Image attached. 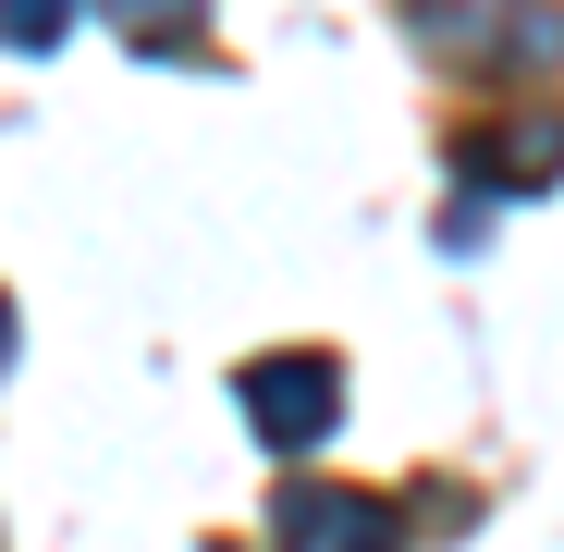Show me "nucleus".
Segmentation results:
<instances>
[{"mask_svg": "<svg viewBox=\"0 0 564 552\" xmlns=\"http://www.w3.org/2000/svg\"><path fill=\"white\" fill-rule=\"evenodd\" d=\"M246 418H258L282 454L332 442V418H344V368H332V356H270V368H246Z\"/></svg>", "mask_w": 564, "mask_h": 552, "instance_id": "obj_1", "label": "nucleus"}, {"mask_svg": "<svg viewBox=\"0 0 564 552\" xmlns=\"http://www.w3.org/2000/svg\"><path fill=\"white\" fill-rule=\"evenodd\" d=\"M344 552H393V528H381V504H356V516H344Z\"/></svg>", "mask_w": 564, "mask_h": 552, "instance_id": "obj_2", "label": "nucleus"}, {"mask_svg": "<svg viewBox=\"0 0 564 552\" xmlns=\"http://www.w3.org/2000/svg\"><path fill=\"white\" fill-rule=\"evenodd\" d=\"M0 368H13V307H0Z\"/></svg>", "mask_w": 564, "mask_h": 552, "instance_id": "obj_3", "label": "nucleus"}]
</instances>
